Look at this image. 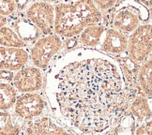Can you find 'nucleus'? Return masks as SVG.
<instances>
[{
    "mask_svg": "<svg viewBox=\"0 0 152 135\" xmlns=\"http://www.w3.org/2000/svg\"><path fill=\"white\" fill-rule=\"evenodd\" d=\"M13 1L16 6V10L24 11L33 0H13Z\"/></svg>",
    "mask_w": 152,
    "mask_h": 135,
    "instance_id": "26",
    "label": "nucleus"
},
{
    "mask_svg": "<svg viewBox=\"0 0 152 135\" xmlns=\"http://www.w3.org/2000/svg\"><path fill=\"white\" fill-rule=\"evenodd\" d=\"M128 36L112 26H107L100 42L102 52L111 55H118L126 52Z\"/></svg>",
    "mask_w": 152,
    "mask_h": 135,
    "instance_id": "10",
    "label": "nucleus"
},
{
    "mask_svg": "<svg viewBox=\"0 0 152 135\" xmlns=\"http://www.w3.org/2000/svg\"><path fill=\"white\" fill-rule=\"evenodd\" d=\"M151 23H142L128 37L126 53L128 56L138 64L151 56Z\"/></svg>",
    "mask_w": 152,
    "mask_h": 135,
    "instance_id": "5",
    "label": "nucleus"
},
{
    "mask_svg": "<svg viewBox=\"0 0 152 135\" xmlns=\"http://www.w3.org/2000/svg\"><path fill=\"white\" fill-rule=\"evenodd\" d=\"M116 61L118 63V66L123 75L124 81L127 86L132 87H140L138 84V72L140 68V64L133 61L128 56L127 53L116 55Z\"/></svg>",
    "mask_w": 152,
    "mask_h": 135,
    "instance_id": "13",
    "label": "nucleus"
},
{
    "mask_svg": "<svg viewBox=\"0 0 152 135\" xmlns=\"http://www.w3.org/2000/svg\"><path fill=\"white\" fill-rule=\"evenodd\" d=\"M25 10L26 16L39 29L42 35H50L54 33V4L33 0Z\"/></svg>",
    "mask_w": 152,
    "mask_h": 135,
    "instance_id": "6",
    "label": "nucleus"
},
{
    "mask_svg": "<svg viewBox=\"0 0 152 135\" xmlns=\"http://www.w3.org/2000/svg\"><path fill=\"white\" fill-rule=\"evenodd\" d=\"M79 43V39L78 37H72V38H66L65 40L62 43V48L64 52H68V51H71L74 48L77 47Z\"/></svg>",
    "mask_w": 152,
    "mask_h": 135,
    "instance_id": "24",
    "label": "nucleus"
},
{
    "mask_svg": "<svg viewBox=\"0 0 152 135\" xmlns=\"http://www.w3.org/2000/svg\"><path fill=\"white\" fill-rule=\"evenodd\" d=\"M135 128V118L128 109L119 116V118L111 128L108 134H134Z\"/></svg>",
    "mask_w": 152,
    "mask_h": 135,
    "instance_id": "16",
    "label": "nucleus"
},
{
    "mask_svg": "<svg viewBox=\"0 0 152 135\" xmlns=\"http://www.w3.org/2000/svg\"><path fill=\"white\" fill-rule=\"evenodd\" d=\"M47 107L44 98L35 92L23 93L17 96L14 103V115L24 121L40 116Z\"/></svg>",
    "mask_w": 152,
    "mask_h": 135,
    "instance_id": "7",
    "label": "nucleus"
},
{
    "mask_svg": "<svg viewBox=\"0 0 152 135\" xmlns=\"http://www.w3.org/2000/svg\"><path fill=\"white\" fill-rule=\"evenodd\" d=\"M62 43V38L56 33L43 35L39 38L29 52V58L32 64L39 69H47L54 57L61 51Z\"/></svg>",
    "mask_w": 152,
    "mask_h": 135,
    "instance_id": "4",
    "label": "nucleus"
},
{
    "mask_svg": "<svg viewBox=\"0 0 152 135\" xmlns=\"http://www.w3.org/2000/svg\"><path fill=\"white\" fill-rule=\"evenodd\" d=\"M106 27L107 26L102 23L87 26L78 35L79 43L86 47L96 48L100 44Z\"/></svg>",
    "mask_w": 152,
    "mask_h": 135,
    "instance_id": "15",
    "label": "nucleus"
},
{
    "mask_svg": "<svg viewBox=\"0 0 152 135\" xmlns=\"http://www.w3.org/2000/svg\"><path fill=\"white\" fill-rule=\"evenodd\" d=\"M12 83L15 89L21 93L36 92L42 89L43 76L39 68L35 66H25L16 70Z\"/></svg>",
    "mask_w": 152,
    "mask_h": 135,
    "instance_id": "8",
    "label": "nucleus"
},
{
    "mask_svg": "<svg viewBox=\"0 0 152 135\" xmlns=\"http://www.w3.org/2000/svg\"><path fill=\"white\" fill-rule=\"evenodd\" d=\"M14 73L12 70L10 69H0V80L10 82L13 79Z\"/></svg>",
    "mask_w": 152,
    "mask_h": 135,
    "instance_id": "25",
    "label": "nucleus"
},
{
    "mask_svg": "<svg viewBox=\"0 0 152 135\" xmlns=\"http://www.w3.org/2000/svg\"><path fill=\"white\" fill-rule=\"evenodd\" d=\"M111 18L109 23L127 36L142 23L150 22V9L138 0H119L109 9Z\"/></svg>",
    "mask_w": 152,
    "mask_h": 135,
    "instance_id": "3",
    "label": "nucleus"
},
{
    "mask_svg": "<svg viewBox=\"0 0 152 135\" xmlns=\"http://www.w3.org/2000/svg\"><path fill=\"white\" fill-rule=\"evenodd\" d=\"M17 98V90L10 84L0 82V111L10 110L14 106Z\"/></svg>",
    "mask_w": 152,
    "mask_h": 135,
    "instance_id": "20",
    "label": "nucleus"
},
{
    "mask_svg": "<svg viewBox=\"0 0 152 135\" xmlns=\"http://www.w3.org/2000/svg\"><path fill=\"white\" fill-rule=\"evenodd\" d=\"M97 8L102 12H107L109 9H112L119 0H92Z\"/></svg>",
    "mask_w": 152,
    "mask_h": 135,
    "instance_id": "22",
    "label": "nucleus"
},
{
    "mask_svg": "<svg viewBox=\"0 0 152 135\" xmlns=\"http://www.w3.org/2000/svg\"><path fill=\"white\" fill-rule=\"evenodd\" d=\"M21 118L17 115H11L10 114L0 111V134H19L21 128L24 126V122L20 123Z\"/></svg>",
    "mask_w": 152,
    "mask_h": 135,
    "instance_id": "17",
    "label": "nucleus"
},
{
    "mask_svg": "<svg viewBox=\"0 0 152 135\" xmlns=\"http://www.w3.org/2000/svg\"><path fill=\"white\" fill-rule=\"evenodd\" d=\"M46 97L58 122L72 133L108 134L141 88L127 86L115 57L76 47L54 63Z\"/></svg>",
    "mask_w": 152,
    "mask_h": 135,
    "instance_id": "1",
    "label": "nucleus"
},
{
    "mask_svg": "<svg viewBox=\"0 0 152 135\" xmlns=\"http://www.w3.org/2000/svg\"><path fill=\"white\" fill-rule=\"evenodd\" d=\"M38 1H43V2H48V3H51V4H56L58 2H61L63 0H38Z\"/></svg>",
    "mask_w": 152,
    "mask_h": 135,
    "instance_id": "29",
    "label": "nucleus"
},
{
    "mask_svg": "<svg viewBox=\"0 0 152 135\" xmlns=\"http://www.w3.org/2000/svg\"><path fill=\"white\" fill-rule=\"evenodd\" d=\"M8 23V18L6 16L0 15V28L5 26Z\"/></svg>",
    "mask_w": 152,
    "mask_h": 135,
    "instance_id": "27",
    "label": "nucleus"
},
{
    "mask_svg": "<svg viewBox=\"0 0 152 135\" xmlns=\"http://www.w3.org/2000/svg\"><path fill=\"white\" fill-rule=\"evenodd\" d=\"M129 110L134 116L136 124L138 123V125L151 119L150 98L148 99V97H145L144 93L139 94L130 103Z\"/></svg>",
    "mask_w": 152,
    "mask_h": 135,
    "instance_id": "14",
    "label": "nucleus"
},
{
    "mask_svg": "<svg viewBox=\"0 0 152 135\" xmlns=\"http://www.w3.org/2000/svg\"><path fill=\"white\" fill-rule=\"evenodd\" d=\"M54 6V33L61 38L78 37L87 26L103 23L104 14L92 0L61 1Z\"/></svg>",
    "mask_w": 152,
    "mask_h": 135,
    "instance_id": "2",
    "label": "nucleus"
},
{
    "mask_svg": "<svg viewBox=\"0 0 152 135\" xmlns=\"http://www.w3.org/2000/svg\"><path fill=\"white\" fill-rule=\"evenodd\" d=\"M151 74H152V61L151 56L143 62L138 72V84L141 87L145 97L151 98Z\"/></svg>",
    "mask_w": 152,
    "mask_h": 135,
    "instance_id": "18",
    "label": "nucleus"
},
{
    "mask_svg": "<svg viewBox=\"0 0 152 135\" xmlns=\"http://www.w3.org/2000/svg\"><path fill=\"white\" fill-rule=\"evenodd\" d=\"M64 1H72V0H64Z\"/></svg>",
    "mask_w": 152,
    "mask_h": 135,
    "instance_id": "30",
    "label": "nucleus"
},
{
    "mask_svg": "<svg viewBox=\"0 0 152 135\" xmlns=\"http://www.w3.org/2000/svg\"><path fill=\"white\" fill-rule=\"evenodd\" d=\"M16 11V6L13 0H0V15L10 16Z\"/></svg>",
    "mask_w": 152,
    "mask_h": 135,
    "instance_id": "21",
    "label": "nucleus"
},
{
    "mask_svg": "<svg viewBox=\"0 0 152 135\" xmlns=\"http://www.w3.org/2000/svg\"><path fill=\"white\" fill-rule=\"evenodd\" d=\"M34 120H28L24 126L26 134H69L72 133L67 128L59 125V122H56L55 119L49 116L36 117Z\"/></svg>",
    "mask_w": 152,
    "mask_h": 135,
    "instance_id": "12",
    "label": "nucleus"
},
{
    "mask_svg": "<svg viewBox=\"0 0 152 135\" xmlns=\"http://www.w3.org/2000/svg\"><path fill=\"white\" fill-rule=\"evenodd\" d=\"M29 61V53L25 48L0 46V69L12 72L25 67Z\"/></svg>",
    "mask_w": 152,
    "mask_h": 135,
    "instance_id": "11",
    "label": "nucleus"
},
{
    "mask_svg": "<svg viewBox=\"0 0 152 135\" xmlns=\"http://www.w3.org/2000/svg\"><path fill=\"white\" fill-rule=\"evenodd\" d=\"M9 17L8 23H10V27L12 28L25 42L34 43L42 37V34L39 29L27 18L24 11L16 10Z\"/></svg>",
    "mask_w": 152,
    "mask_h": 135,
    "instance_id": "9",
    "label": "nucleus"
},
{
    "mask_svg": "<svg viewBox=\"0 0 152 135\" xmlns=\"http://www.w3.org/2000/svg\"><path fill=\"white\" fill-rule=\"evenodd\" d=\"M0 46L26 48L27 43L16 34L12 28L5 26L0 28Z\"/></svg>",
    "mask_w": 152,
    "mask_h": 135,
    "instance_id": "19",
    "label": "nucleus"
},
{
    "mask_svg": "<svg viewBox=\"0 0 152 135\" xmlns=\"http://www.w3.org/2000/svg\"><path fill=\"white\" fill-rule=\"evenodd\" d=\"M139 2H141L142 4H144L145 6H147V7L150 9L151 8V0H138Z\"/></svg>",
    "mask_w": 152,
    "mask_h": 135,
    "instance_id": "28",
    "label": "nucleus"
},
{
    "mask_svg": "<svg viewBox=\"0 0 152 135\" xmlns=\"http://www.w3.org/2000/svg\"><path fill=\"white\" fill-rule=\"evenodd\" d=\"M151 131H152V128H151V119L147 120L145 122L142 123L138 126H136L135 128V131H134V134H151Z\"/></svg>",
    "mask_w": 152,
    "mask_h": 135,
    "instance_id": "23",
    "label": "nucleus"
}]
</instances>
